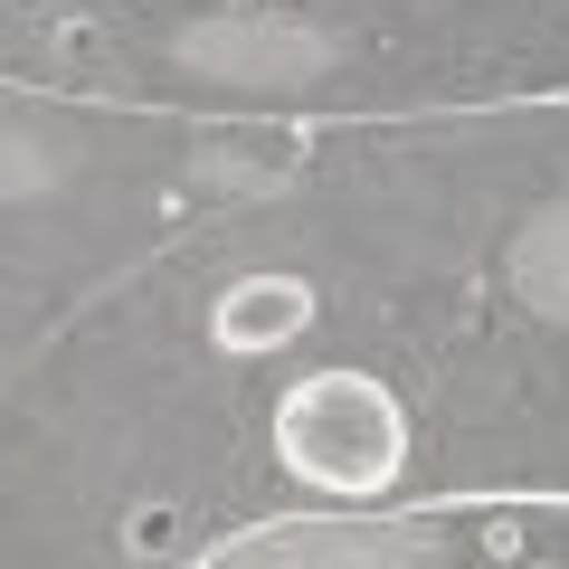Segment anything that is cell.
I'll use <instances>...</instances> for the list:
<instances>
[{
    "label": "cell",
    "instance_id": "cell-1",
    "mask_svg": "<svg viewBox=\"0 0 569 569\" xmlns=\"http://www.w3.org/2000/svg\"><path fill=\"white\" fill-rule=\"evenodd\" d=\"M276 456L323 493H380L408 456V408L370 370H313L276 399Z\"/></svg>",
    "mask_w": 569,
    "mask_h": 569
},
{
    "label": "cell",
    "instance_id": "cell-2",
    "mask_svg": "<svg viewBox=\"0 0 569 569\" xmlns=\"http://www.w3.org/2000/svg\"><path fill=\"white\" fill-rule=\"evenodd\" d=\"M313 323V284L305 276H247L219 295V342L228 351H284Z\"/></svg>",
    "mask_w": 569,
    "mask_h": 569
},
{
    "label": "cell",
    "instance_id": "cell-3",
    "mask_svg": "<svg viewBox=\"0 0 569 569\" xmlns=\"http://www.w3.org/2000/svg\"><path fill=\"white\" fill-rule=\"evenodd\" d=\"M228 569H323V550H247V560H228Z\"/></svg>",
    "mask_w": 569,
    "mask_h": 569
}]
</instances>
